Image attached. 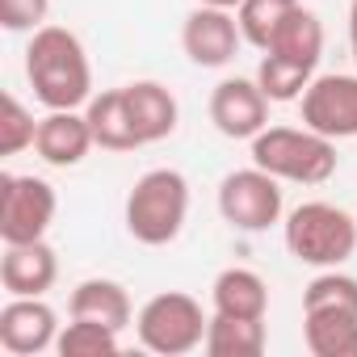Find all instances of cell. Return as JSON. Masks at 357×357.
<instances>
[{
  "instance_id": "26",
  "label": "cell",
  "mask_w": 357,
  "mask_h": 357,
  "mask_svg": "<svg viewBox=\"0 0 357 357\" xmlns=\"http://www.w3.org/2000/svg\"><path fill=\"white\" fill-rule=\"evenodd\" d=\"M349 43H353V59H357V0L349 5Z\"/></svg>"
},
{
  "instance_id": "6",
  "label": "cell",
  "mask_w": 357,
  "mask_h": 357,
  "mask_svg": "<svg viewBox=\"0 0 357 357\" xmlns=\"http://www.w3.org/2000/svg\"><path fill=\"white\" fill-rule=\"evenodd\" d=\"M59 198L55 185L34 172H5L0 176V240L5 244H26V240H47L55 223Z\"/></svg>"
},
{
  "instance_id": "1",
  "label": "cell",
  "mask_w": 357,
  "mask_h": 357,
  "mask_svg": "<svg viewBox=\"0 0 357 357\" xmlns=\"http://www.w3.org/2000/svg\"><path fill=\"white\" fill-rule=\"evenodd\" d=\"M26 80L47 109H80L93 101V68L84 43L63 26H43L30 34Z\"/></svg>"
},
{
  "instance_id": "24",
  "label": "cell",
  "mask_w": 357,
  "mask_h": 357,
  "mask_svg": "<svg viewBox=\"0 0 357 357\" xmlns=\"http://www.w3.org/2000/svg\"><path fill=\"white\" fill-rule=\"evenodd\" d=\"M34 139H38V118L9 93L5 97V118H0V151L17 155V151L34 147Z\"/></svg>"
},
{
  "instance_id": "4",
  "label": "cell",
  "mask_w": 357,
  "mask_h": 357,
  "mask_svg": "<svg viewBox=\"0 0 357 357\" xmlns=\"http://www.w3.org/2000/svg\"><path fill=\"white\" fill-rule=\"evenodd\" d=\"M286 248L298 265L340 269L357 252V219L332 202H303L286 215Z\"/></svg>"
},
{
  "instance_id": "7",
  "label": "cell",
  "mask_w": 357,
  "mask_h": 357,
  "mask_svg": "<svg viewBox=\"0 0 357 357\" xmlns=\"http://www.w3.org/2000/svg\"><path fill=\"white\" fill-rule=\"evenodd\" d=\"M219 215L236 231H269L282 223V181L265 168H236L219 181Z\"/></svg>"
},
{
  "instance_id": "19",
  "label": "cell",
  "mask_w": 357,
  "mask_h": 357,
  "mask_svg": "<svg viewBox=\"0 0 357 357\" xmlns=\"http://www.w3.org/2000/svg\"><path fill=\"white\" fill-rule=\"evenodd\" d=\"M303 340L315 357H357L353 311H303Z\"/></svg>"
},
{
  "instance_id": "18",
  "label": "cell",
  "mask_w": 357,
  "mask_h": 357,
  "mask_svg": "<svg viewBox=\"0 0 357 357\" xmlns=\"http://www.w3.org/2000/svg\"><path fill=\"white\" fill-rule=\"evenodd\" d=\"M72 315L80 319H97V324H109V328H126L135 319V307H130V294L122 282L114 278H84L76 290H72V303H68Z\"/></svg>"
},
{
  "instance_id": "12",
  "label": "cell",
  "mask_w": 357,
  "mask_h": 357,
  "mask_svg": "<svg viewBox=\"0 0 357 357\" xmlns=\"http://www.w3.org/2000/svg\"><path fill=\"white\" fill-rule=\"evenodd\" d=\"M59 278V257L47 240H26V244H5L0 257V286L9 298H43Z\"/></svg>"
},
{
  "instance_id": "23",
  "label": "cell",
  "mask_w": 357,
  "mask_h": 357,
  "mask_svg": "<svg viewBox=\"0 0 357 357\" xmlns=\"http://www.w3.org/2000/svg\"><path fill=\"white\" fill-rule=\"evenodd\" d=\"M303 311H353L357 315V278L340 269H319L303 290Z\"/></svg>"
},
{
  "instance_id": "11",
  "label": "cell",
  "mask_w": 357,
  "mask_h": 357,
  "mask_svg": "<svg viewBox=\"0 0 357 357\" xmlns=\"http://www.w3.org/2000/svg\"><path fill=\"white\" fill-rule=\"evenodd\" d=\"M59 340V315L43 298H9L0 307V344L13 357H34L55 349Z\"/></svg>"
},
{
  "instance_id": "25",
  "label": "cell",
  "mask_w": 357,
  "mask_h": 357,
  "mask_svg": "<svg viewBox=\"0 0 357 357\" xmlns=\"http://www.w3.org/2000/svg\"><path fill=\"white\" fill-rule=\"evenodd\" d=\"M51 0H0V26L13 34H34L47 26Z\"/></svg>"
},
{
  "instance_id": "10",
  "label": "cell",
  "mask_w": 357,
  "mask_h": 357,
  "mask_svg": "<svg viewBox=\"0 0 357 357\" xmlns=\"http://www.w3.org/2000/svg\"><path fill=\"white\" fill-rule=\"evenodd\" d=\"M244 34L231 9H215V5H198L185 26H181V47L190 55V63L198 68H227L240 51Z\"/></svg>"
},
{
  "instance_id": "2",
  "label": "cell",
  "mask_w": 357,
  "mask_h": 357,
  "mask_svg": "<svg viewBox=\"0 0 357 357\" xmlns=\"http://www.w3.org/2000/svg\"><path fill=\"white\" fill-rule=\"evenodd\" d=\"M190 219V181L176 168L143 172L126 194V231L147 248H164L181 236Z\"/></svg>"
},
{
  "instance_id": "8",
  "label": "cell",
  "mask_w": 357,
  "mask_h": 357,
  "mask_svg": "<svg viewBox=\"0 0 357 357\" xmlns=\"http://www.w3.org/2000/svg\"><path fill=\"white\" fill-rule=\"evenodd\" d=\"M303 101V126H311L324 139H357V76L328 72L307 84Z\"/></svg>"
},
{
  "instance_id": "16",
  "label": "cell",
  "mask_w": 357,
  "mask_h": 357,
  "mask_svg": "<svg viewBox=\"0 0 357 357\" xmlns=\"http://www.w3.org/2000/svg\"><path fill=\"white\" fill-rule=\"evenodd\" d=\"M126 89V105H130V118H135V130L143 143H160L176 130V97L160 84V80H135V84H122Z\"/></svg>"
},
{
  "instance_id": "20",
  "label": "cell",
  "mask_w": 357,
  "mask_h": 357,
  "mask_svg": "<svg viewBox=\"0 0 357 357\" xmlns=\"http://www.w3.org/2000/svg\"><path fill=\"white\" fill-rule=\"evenodd\" d=\"M211 357H261L265 353V319H236V315H211L206 344Z\"/></svg>"
},
{
  "instance_id": "21",
  "label": "cell",
  "mask_w": 357,
  "mask_h": 357,
  "mask_svg": "<svg viewBox=\"0 0 357 357\" xmlns=\"http://www.w3.org/2000/svg\"><path fill=\"white\" fill-rule=\"evenodd\" d=\"M298 9V0H244L236 9V22H240V34L244 43H252L257 51H265L273 43V34L282 30V22Z\"/></svg>"
},
{
  "instance_id": "13",
  "label": "cell",
  "mask_w": 357,
  "mask_h": 357,
  "mask_svg": "<svg viewBox=\"0 0 357 357\" xmlns=\"http://www.w3.org/2000/svg\"><path fill=\"white\" fill-rule=\"evenodd\" d=\"M93 147L97 143H93V126H89L84 114H76V109H51L47 118H38L34 151L51 168H76Z\"/></svg>"
},
{
  "instance_id": "5",
  "label": "cell",
  "mask_w": 357,
  "mask_h": 357,
  "mask_svg": "<svg viewBox=\"0 0 357 357\" xmlns=\"http://www.w3.org/2000/svg\"><path fill=\"white\" fill-rule=\"evenodd\" d=\"M206 328H211V319L202 315V303L194 294H181V290L151 294L135 315L139 344L160 353V357L194 353L198 344H206Z\"/></svg>"
},
{
  "instance_id": "22",
  "label": "cell",
  "mask_w": 357,
  "mask_h": 357,
  "mask_svg": "<svg viewBox=\"0 0 357 357\" xmlns=\"http://www.w3.org/2000/svg\"><path fill=\"white\" fill-rule=\"evenodd\" d=\"M55 349H59L63 357H109V353H118V328L72 315V324L59 328Z\"/></svg>"
},
{
  "instance_id": "15",
  "label": "cell",
  "mask_w": 357,
  "mask_h": 357,
  "mask_svg": "<svg viewBox=\"0 0 357 357\" xmlns=\"http://www.w3.org/2000/svg\"><path fill=\"white\" fill-rule=\"evenodd\" d=\"M84 118L93 126V143L97 147H105V151H135V147H143V139L135 130V118H130V105H126V89L93 93V101L84 105Z\"/></svg>"
},
{
  "instance_id": "27",
  "label": "cell",
  "mask_w": 357,
  "mask_h": 357,
  "mask_svg": "<svg viewBox=\"0 0 357 357\" xmlns=\"http://www.w3.org/2000/svg\"><path fill=\"white\" fill-rule=\"evenodd\" d=\"M198 5H215V9H240L244 0H198Z\"/></svg>"
},
{
  "instance_id": "9",
  "label": "cell",
  "mask_w": 357,
  "mask_h": 357,
  "mask_svg": "<svg viewBox=\"0 0 357 357\" xmlns=\"http://www.w3.org/2000/svg\"><path fill=\"white\" fill-rule=\"evenodd\" d=\"M211 122L219 135L227 139H257L265 126H269V97L261 93L257 80H244V76H227L215 84L211 93Z\"/></svg>"
},
{
  "instance_id": "17",
  "label": "cell",
  "mask_w": 357,
  "mask_h": 357,
  "mask_svg": "<svg viewBox=\"0 0 357 357\" xmlns=\"http://www.w3.org/2000/svg\"><path fill=\"white\" fill-rule=\"evenodd\" d=\"M211 303L219 315H236V319H265L269 311V286L257 269H223L211 286Z\"/></svg>"
},
{
  "instance_id": "14",
  "label": "cell",
  "mask_w": 357,
  "mask_h": 357,
  "mask_svg": "<svg viewBox=\"0 0 357 357\" xmlns=\"http://www.w3.org/2000/svg\"><path fill=\"white\" fill-rule=\"evenodd\" d=\"M265 55L278 59V63H290V68H298V72H307V76H315L319 55H324V26H319V17L298 5V9L282 22V30H278L273 43L265 47Z\"/></svg>"
},
{
  "instance_id": "3",
  "label": "cell",
  "mask_w": 357,
  "mask_h": 357,
  "mask_svg": "<svg viewBox=\"0 0 357 357\" xmlns=\"http://www.w3.org/2000/svg\"><path fill=\"white\" fill-rule=\"evenodd\" d=\"M252 164L273 172L278 181L324 185L336 176V139L315 135L311 126H265L252 139Z\"/></svg>"
}]
</instances>
